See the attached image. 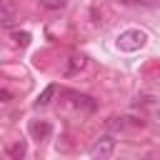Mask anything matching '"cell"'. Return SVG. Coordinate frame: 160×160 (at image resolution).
Returning <instances> with one entry per match:
<instances>
[{
    "label": "cell",
    "mask_w": 160,
    "mask_h": 160,
    "mask_svg": "<svg viewBox=\"0 0 160 160\" xmlns=\"http://www.w3.org/2000/svg\"><path fill=\"white\" fill-rule=\"evenodd\" d=\"M112 152H115V138H112V135H100V138H95L92 145H90V150H88V155L95 158V160H105V158H110Z\"/></svg>",
    "instance_id": "obj_1"
},
{
    "label": "cell",
    "mask_w": 160,
    "mask_h": 160,
    "mask_svg": "<svg viewBox=\"0 0 160 160\" xmlns=\"http://www.w3.org/2000/svg\"><path fill=\"white\" fill-rule=\"evenodd\" d=\"M2 28H12V22H15V12H12V8H10V2L5 0L2 2Z\"/></svg>",
    "instance_id": "obj_5"
},
{
    "label": "cell",
    "mask_w": 160,
    "mask_h": 160,
    "mask_svg": "<svg viewBox=\"0 0 160 160\" xmlns=\"http://www.w3.org/2000/svg\"><path fill=\"white\" fill-rule=\"evenodd\" d=\"M142 45H145V32H140V30H125V32L118 35V48L120 50L132 52V50H140Z\"/></svg>",
    "instance_id": "obj_2"
},
{
    "label": "cell",
    "mask_w": 160,
    "mask_h": 160,
    "mask_svg": "<svg viewBox=\"0 0 160 160\" xmlns=\"http://www.w3.org/2000/svg\"><path fill=\"white\" fill-rule=\"evenodd\" d=\"M55 92H58V88H55V85H48V88L35 98V108H45V105L52 100V95H55Z\"/></svg>",
    "instance_id": "obj_4"
},
{
    "label": "cell",
    "mask_w": 160,
    "mask_h": 160,
    "mask_svg": "<svg viewBox=\"0 0 160 160\" xmlns=\"http://www.w3.org/2000/svg\"><path fill=\"white\" fill-rule=\"evenodd\" d=\"M85 65H88V60H85V55H72V58H68V62H65V78H75L80 70H85Z\"/></svg>",
    "instance_id": "obj_3"
},
{
    "label": "cell",
    "mask_w": 160,
    "mask_h": 160,
    "mask_svg": "<svg viewBox=\"0 0 160 160\" xmlns=\"http://www.w3.org/2000/svg\"><path fill=\"white\" fill-rule=\"evenodd\" d=\"M8 152H10V158H12V160H20V158H25V152H28V145H25L22 140H18L15 145H10V150H8Z\"/></svg>",
    "instance_id": "obj_6"
},
{
    "label": "cell",
    "mask_w": 160,
    "mask_h": 160,
    "mask_svg": "<svg viewBox=\"0 0 160 160\" xmlns=\"http://www.w3.org/2000/svg\"><path fill=\"white\" fill-rule=\"evenodd\" d=\"M15 40H18L20 45H25V42L30 40V35H28V32H18V35H15Z\"/></svg>",
    "instance_id": "obj_9"
},
{
    "label": "cell",
    "mask_w": 160,
    "mask_h": 160,
    "mask_svg": "<svg viewBox=\"0 0 160 160\" xmlns=\"http://www.w3.org/2000/svg\"><path fill=\"white\" fill-rule=\"evenodd\" d=\"M0 98H2V102H10V92H8V90H5V88H2V90H0Z\"/></svg>",
    "instance_id": "obj_10"
},
{
    "label": "cell",
    "mask_w": 160,
    "mask_h": 160,
    "mask_svg": "<svg viewBox=\"0 0 160 160\" xmlns=\"http://www.w3.org/2000/svg\"><path fill=\"white\" fill-rule=\"evenodd\" d=\"M32 132L45 138V135H50V125H32Z\"/></svg>",
    "instance_id": "obj_8"
},
{
    "label": "cell",
    "mask_w": 160,
    "mask_h": 160,
    "mask_svg": "<svg viewBox=\"0 0 160 160\" xmlns=\"http://www.w3.org/2000/svg\"><path fill=\"white\" fill-rule=\"evenodd\" d=\"M48 10H60V8H65L68 5V0H40Z\"/></svg>",
    "instance_id": "obj_7"
}]
</instances>
